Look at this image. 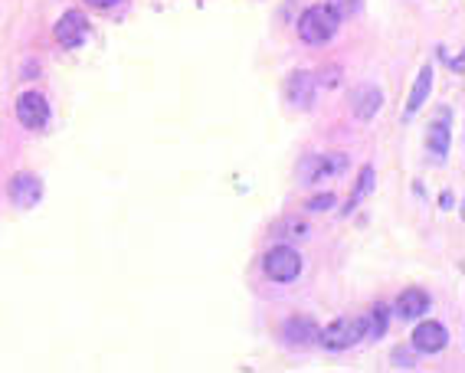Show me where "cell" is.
<instances>
[{
	"label": "cell",
	"mask_w": 465,
	"mask_h": 373,
	"mask_svg": "<svg viewBox=\"0 0 465 373\" xmlns=\"http://www.w3.org/2000/svg\"><path fill=\"white\" fill-rule=\"evenodd\" d=\"M337 26H341V17H337L328 3H314V7H308V10L298 17V36L312 46H321V43H328V40H335Z\"/></svg>",
	"instance_id": "obj_1"
},
{
	"label": "cell",
	"mask_w": 465,
	"mask_h": 373,
	"mask_svg": "<svg viewBox=\"0 0 465 373\" xmlns=\"http://www.w3.org/2000/svg\"><path fill=\"white\" fill-rule=\"evenodd\" d=\"M367 337V318H337L325 330H318V344L325 351H347Z\"/></svg>",
	"instance_id": "obj_2"
},
{
	"label": "cell",
	"mask_w": 465,
	"mask_h": 373,
	"mask_svg": "<svg viewBox=\"0 0 465 373\" xmlns=\"http://www.w3.org/2000/svg\"><path fill=\"white\" fill-rule=\"evenodd\" d=\"M262 272L272 282H295L302 275V256L295 252L292 245H275L262 256Z\"/></svg>",
	"instance_id": "obj_3"
},
{
	"label": "cell",
	"mask_w": 465,
	"mask_h": 373,
	"mask_svg": "<svg viewBox=\"0 0 465 373\" xmlns=\"http://www.w3.org/2000/svg\"><path fill=\"white\" fill-rule=\"evenodd\" d=\"M347 167V158L344 154H305L298 160V183H318V181H328Z\"/></svg>",
	"instance_id": "obj_4"
},
{
	"label": "cell",
	"mask_w": 465,
	"mask_h": 373,
	"mask_svg": "<svg viewBox=\"0 0 465 373\" xmlns=\"http://www.w3.org/2000/svg\"><path fill=\"white\" fill-rule=\"evenodd\" d=\"M314 96H318V79H314V73L298 69V73H292L285 79V98H289L295 108H305V112H308V108L314 105Z\"/></svg>",
	"instance_id": "obj_5"
},
{
	"label": "cell",
	"mask_w": 465,
	"mask_h": 373,
	"mask_svg": "<svg viewBox=\"0 0 465 373\" xmlns=\"http://www.w3.org/2000/svg\"><path fill=\"white\" fill-rule=\"evenodd\" d=\"M17 118H20L23 128H33V131L46 128V121H49V102L40 92H23L20 102H17Z\"/></svg>",
	"instance_id": "obj_6"
},
{
	"label": "cell",
	"mask_w": 465,
	"mask_h": 373,
	"mask_svg": "<svg viewBox=\"0 0 465 373\" xmlns=\"http://www.w3.org/2000/svg\"><path fill=\"white\" fill-rule=\"evenodd\" d=\"M86 36H89V20L82 10H69L59 17V23H56V40L66 50H79V46L86 43Z\"/></svg>",
	"instance_id": "obj_7"
},
{
	"label": "cell",
	"mask_w": 465,
	"mask_h": 373,
	"mask_svg": "<svg viewBox=\"0 0 465 373\" xmlns=\"http://www.w3.org/2000/svg\"><path fill=\"white\" fill-rule=\"evenodd\" d=\"M445 344H449V330H445L439 321H422V324H416V330H413V351L439 353V351H445Z\"/></svg>",
	"instance_id": "obj_8"
},
{
	"label": "cell",
	"mask_w": 465,
	"mask_h": 373,
	"mask_svg": "<svg viewBox=\"0 0 465 373\" xmlns=\"http://www.w3.org/2000/svg\"><path fill=\"white\" fill-rule=\"evenodd\" d=\"M318 330H321V328H318L312 318H289V321H285V328H282V337H285L289 347L305 351V347L318 344Z\"/></svg>",
	"instance_id": "obj_9"
},
{
	"label": "cell",
	"mask_w": 465,
	"mask_h": 373,
	"mask_svg": "<svg viewBox=\"0 0 465 373\" xmlns=\"http://www.w3.org/2000/svg\"><path fill=\"white\" fill-rule=\"evenodd\" d=\"M10 200L20 206V210H30L36 203L43 200V183L40 177H33V174H17L10 181Z\"/></svg>",
	"instance_id": "obj_10"
},
{
	"label": "cell",
	"mask_w": 465,
	"mask_h": 373,
	"mask_svg": "<svg viewBox=\"0 0 465 373\" xmlns=\"http://www.w3.org/2000/svg\"><path fill=\"white\" fill-rule=\"evenodd\" d=\"M383 105V92L377 86H357L351 92V112H354L360 121H370V118L380 112Z\"/></svg>",
	"instance_id": "obj_11"
},
{
	"label": "cell",
	"mask_w": 465,
	"mask_h": 373,
	"mask_svg": "<svg viewBox=\"0 0 465 373\" xmlns=\"http://www.w3.org/2000/svg\"><path fill=\"white\" fill-rule=\"evenodd\" d=\"M429 311V295L422 291V288H406L400 298H397V314H400L403 321H416L422 318Z\"/></svg>",
	"instance_id": "obj_12"
},
{
	"label": "cell",
	"mask_w": 465,
	"mask_h": 373,
	"mask_svg": "<svg viewBox=\"0 0 465 373\" xmlns=\"http://www.w3.org/2000/svg\"><path fill=\"white\" fill-rule=\"evenodd\" d=\"M449 141H452V128H449V112H443L439 121L429 125V135H426V144H429V154L436 160H445L449 154Z\"/></svg>",
	"instance_id": "obj_13"
},
{
	"label": "cell",
	"mask_w": 465,
	"mask_h": 373,
	"mask_svg": "<svg viewBox=\"0 0 465 373\" xmlns=\"http://www.w3.org/2000/svg\"><path fill=\"white\" fill-rule=\"evenodd\" d=\"M429 92H433V69H429V66H422L420 75H416V86H413V92H410V102H406V118L416 115V112L426 105Z\"/></svg>",
	"instance_id": "obj_14"
},
{
	"label": "cell",
	"mask_w": 465,
	"mask_h": 373,
	"mask_svg": "<svg viewBox=\"0 0 465 373\" xmlns=\"http://www.w3.org/2000/svg\"><path fill=\"white\" fill-rule=\"evenodd\" d=\"M370 190H374V167H370V164H364V167H360V174H357L354 193H351V200H347V210H354L357 203L364 200Z\"/></svg>",
	"instance_id": "obj_15"
},
{
	"label": "cell",
	"mask_w": 465,
	"mask_h": 373,
	"mask_svg": "<svg viewBox=\"0 0 465 373\" xmlns=\"http://www.w3.org/2000/svg\"><path fill=\"white\" fill-rule=\"evenodd\" d=\"M387 321H390V308L387 305H377L367 318V337H383L387 334Z\"/></svg>",
	"instance_id": "obj_16"
},
{
	"label": "cell",
	"mask_w": 465,
	"mask_h": 373,
	"mask_svg": "<svg viewBox=\"0 0 465 373\" xmlns=\"http://www.w3.org/2000/svg\"><path fill=\"white\" fill-rule=\"evenodd\" d=\"M328 7H331V10L344 20V17H351V13L360 10V0H328Z\"/></svg>",
	"instance_id": "obj_17"
},
{
	"label": "cell",
	"mask_w": 465,
	"mask_h": 373,
	"mask_svg": "<svg viewBox=\"0 0 465 373\" xmlns=\"http://www.w3.org/2000/svg\"><path fill=\"white\" fill-rule=\"evenodd\" d=\"M331 206H335V193H318V197L308 200V210H312V213H321V210H331Z\"/></svg>",
	"instance_id": "obj_18"
},
{
	"label": "cell",
	"mask_w": 465,
	"mask_h": 373,
	"mask_svg": "<svg viewBox=\"0 0 465 373\" xmlns=\"http://www.w3.org/2000/svg\"><path fill=\"white\" fill-rule=\"evenodd\" d=\"M393 367H397V370H413V367H416V363H413V353L397 347V351H393Z\"/></svg>",
	"instance_id": "obj_19"
},
{
	"label": "cell",
	"mask_w": 465,
	"mask_h": 373,
	"mask_svg": "<svg viewBox=\"0 0 465 373\" xmlns=\"http://www.w3.org/2000/svg\"><path fill=\"white\" fill-rule=\"evenodd\" d=\"M86 3H92V7H102V10H109V7L121 3V0H86Z\"/></svg>",
	"instance_id": "obj_20"
}]
</instances>
